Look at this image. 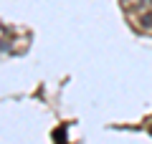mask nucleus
<instances>
[{
    "label": "nucleus",
    "instance_id": "nucleus-1",
    "mask_svg": "<svg viewBox=\"0 0 152 144\" xmlns=\"http://www.w3.org/2000/svg\"><path fill=\"white\" fill-rule=\"evenodd\" d=\"M140 23H142V28H152V13H145L140 18Z\"/></svg>",
    "mask_w": 152,
    "mask_h": 144
},
{
    "label": "nucleus",
    "instance_id": "nucleus-2",
    "mask_svg": "<svg viewBox=\"0 0 152 144\" xmlns=\"http://www.w3.org/2000/svg\"><path fill=\"white\" fill-rule=\"evenodd\" d=\"M140 3L142 5H152V0H140Z\"/></svg>",
    "mask_w": 152,
    "mask_h": 144
}]
</instances>
